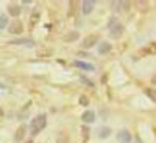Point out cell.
I'll list each match as a JSON object with an SVG mask.
<instances>
[{"label": "cell", "mask_w": 156, "mask_h": 143, "mask_svg": "<svg viewBox=\"0 0 156 143\" xmlns=\"http://www.w3.org/2000/svg\"><path fill=\"white\" fill-rule=\"evenodd\" d=\"M45 126H47V117L44 114L34 117V118L31 120V123H30V132H31V135H37Z\"/></svg>", "instance_id": "1"}, {"label": "cell", "mask_w": 156, "mask_h": 143, "mask_svg": "<svg viewBox=\"0 0 156 143\" xmlns=\"http://www.w3.org/2000/svg\"><path fill=\"white\" fill-rule=\"evenodd\" d=\"M123 25L120 23V22H117L115 19H111V22H109V36L112 37V39H119L122 34H123Z\"/></svg>", "instance_id": "2"}, {"label": "cell", "mask_w": 156, "mask_h": 143, "mask_svg": "<svg viewBox=\"0 0 156 143\" xmlns=\"http://www.w3.org/2000/svg\"><path fill=\"white\" fill-rule=\"evenodd\" d=\"M97 34H89L87 37H84L83 39V47L84 48H90V47H94L95 44H97Z\"/></svg>", "instance_id": "3"}, {"label": "cell", "mask_w": 156, "mask_h": 143, "mask_svg": "<svg viewBox=\"0 0 156 143\" xmlns=\"http://www.w3.org/2000/svg\"><path fill=\"white\" fill-rule=\"evenodd\" d=\"M117 140L120 143H129L131 141V134H129L126 129H122V131H119V134H117Z\"/></svg>", "instance_id": "4"}, {"label": "cell", "mask_w": 156, "mask_h": 143, "mask_svg": "<svg viewBox=\"0 0 156 143\" xmlns=\"http://www.w3.org/2000/svg\"><path fill=\"white\" fill-rule=\"evenodd\" d=\"M23 31V25H22V22L20 20H14L11 23V27H9V33H12V34H20Z\"/></svg>", "instance_id": "5"}, {"label": "cell", "mask_w": 156, "mask_h": 143, "mask_svg": "<svg viewBox=\"0 0 156 143\" xmlns=\"http://www.w3.org/2000/svg\"><path fill=\"white\" fill-rule=\"evenodd\" d=\"M94 6H95L94 0H84L83 2V14H90L94 11Z\"/></svg>", "instance_id": "6"}, {"label": "cell", "mask_w": 156, "mask_h": 143, "mask_svg": "<svg viewBox=\"0 0 156 143\" xmlns=\"http://www.w3.org/2000/svg\"><path fill=\"white\" fill-rule=\"evenodd\" d=\"M25 134H27V126H19L16 129V134H14V140L16 141H22L25 138Z\"/></svg>", "instance_id": "7"}, {"label": "cell", "mask_w": 156, "mask_h": 143, "mask_svg": "<svg viewBox=\"0 0 156 143\" xmlns=\"http://www.w3.org/2000/svg\"><path fill=\"white\" fill-rule=\"evenodd\" d=\"M81 120H83L84 123H92V121L95 120V114H94L92 111H86V112L81 115Z\"/></svg>", "instance_id": "8"}, {"label": "cell", "mask_w": 156, "mask_h": 143, "mask_svg": "<svg viewBox=\"0 0 156 143\" xmlns=\"http://www.w3.org/2000/svg\"><path fill=\"white\" fill-rule=\"evenodd\" d=\"M111 44L109 42H101L100 45H98V53L100 55H106V53H109V51H111Z\"/></svg>", "instance_id": "9"}, {"label": "cell", "mask_w": 156, "mask_h": 143, "mask_svg": "<svg viewBox=\"0 0 156 143\" xmlns=\"http://www.w3.org/2000/svg\"><path fill=\"white\" fill-rule=\"evenodd\" d=\"M8 12H9L11 16L17 17V16L20 14V6H19V5H14V3H11V5H8Z\"/></svg>", "instance_id": "10"}, {"label": "cell", "mask_w": 156, "mask_h": 143, "mask_svg": "<svg viewBox=\"0 0 156 143\" xmlns=\"http://www.w3.org/2000/svg\"><path fill=\"white\" fill-rule=\"evenodd\" d=\"M78 69H83V70H94V66L92 64H87V62H83V61H75L73 62Z\"/></svg>", "instance_id": "11"}, {"label": "cell", "mask_w": 156, "mask_h": 143, "mask_svg": "<svg viewBox=\"0 0 156 143\" xmlns=\"http://www.w3.org/2000/svg\"><path fill=\"white\" fill-rule=\"evenodd\" d=\"M76 39H80V33L78 31H70V33L66 34V41L67 42H73V41H76Z\"/></svg>", "instance_id": "12"}, {"label": "cell", "mask_w": 156, "mask_h": 143, "mask_svg": "<svg viewBox=\"0 0 156 143\" xmlns=\"http://www.w3.org/2000/svg\"><path fill=\"white\" fill-rule=\"evenodd\" d=\"M9 44H22V45H34L33 41L30 39H14V41H11Z\"/></svg>", "instance_id": "13"}, {"label": "cell", "mask_w": 156, "mask_h": 143, "mask_svg": "<svg viewBox=\"0 0 156 143\" xmlns=\"http://www.w3.org/2000/svg\"><path fill=\"white\" fill-rule=\"evenodd\" d=\"M109 135H111V129L109 128H101L98 131V137L100 138H108Z\"/></svg>", "instance_id": "14"}, {"label": "cell", "mask_w": 156, "mask_h": 143, "mask_svg": "<svg viewBox=\"0 0 156 143\" xmlns=\"http://www.w3.org/2000/svg\"><path fill=\"white\" fill-rule=\"evenodd\" d=\"M6 25H8V16L2 14V16H0V30H3Z\"/></svg>", "instance_id": "15"}, {"label": "cell", "mask_w": 156, "mask_h": 143, "mask_svg": "<svg viewBox=\"0 0 156 143\" xmlns=\"http://www.w3.org/2000/svg\"><path fill=\"white\" fill-rule=\"evenodd\" d=\"M80 103H81L83 106H87V104H89V100H87V97H86V95H81V97H80Z\"/></svg>", "instance_id": "16"}, {"label": "cell", "mask_w": 156, "mask_h": 143, "mask_svg": "<svg viewBox=\"0 0 156 143\" xmlns=\"http://www.w3.org/2000/svg\"><path fill=\"white\" fill-rule=\"evenodd\" d=\"M56 143H69V140H67V135H64V134H61Z\"/></svg>", "instance_id": "17"}, {"label": "cell", "mask_w": 156, "mask_h": 143, "mask_svg": "<svg viewBox=\"0 0 156 143\" xmlns=\"http://www.w3.org/2000/svg\"><path fill=\"white\" fill-rule=\"evenodd\" d=\"M81 81H83L84 84H87L89 87H94V83H92V81H89V80H86V78H84V76H81Z\"/></svg>", "instance_id": "18"}, {"label": "cell", "mask_w": 156, "mask_h": 143, "mask_svg": "<svg viewBox=\"0 0 156 143\" xmlns=\"http://www.w3.org/2000/svg\"><path fill=\"white\" fill-rule=\"evenodd\" d=\"M83 134H84V141H87V138H89V135H87V128H86V126L83 128Z\"/></svg>", "instance_id": "19"}, {"label": "cell", "mask_w": 156, "mask_h": 143, "mask_svg": "<svg viewBox=\"0 0 156 143\" xmlns=\"http://www.w3.org/2000/svg\"><path fill=\"white\" fill-rule=\"evenodd\" d=\"M0 89H6V87H5V84H2V83H0Z\"/></svg>", "instance_id": "20"}]
</instances>
